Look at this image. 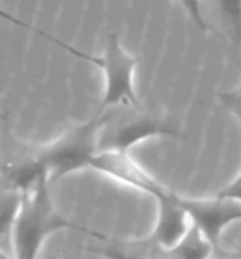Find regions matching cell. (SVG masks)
Here are the masks:
<instances>
[{
  "instance_id": "obj_15",
  "label": "cell",
  "mask_w": 241,
  "mask_h": 259,
  "mask_svg": "<svg viewBox=\"0 0 241 259\" xmlns=\"http://www.w3.org/2000/svg\"><path fill=\"white\" fill-rule=\"evenodd\" d=\"M0 17H2V19H7V21H12V23H16V24L24 26L23 23H19V21H17V19H14V17H12V16H9L6 11H2V9H0Z\"/></svg>"
},
{
  "instance_id": "obj_2",
  "label": "cell",
  "mask_w": 241,
  "mask_h": 259,
  "mask_svg": "<svg viewBox=\"0 0 241 259\" xmlns=\"http://www.w3.org/2000/svg\"><path fill=\"white\" fill-rule=\"evenodd\" d=\"M98 131V151H129L131 146L153 138H179L181 133L169 118L152 117L143 108H109Z\"/></svg>"
},
{
  "instance_id": "obj_10",
  "label": "cell",
  "mask_w": 241,
  "mask_h": 259,
  "mask_svg": "<svg viewBox=\"0 0 241 259\" xmlns=\"http://www.w3.org/2000/svg\"><path fill=\"white\" fill-rule=\"evenodd\" d=\"M214 251H216V245L210 242L203 232H201L195 223H191L190 230L186 232L185 237H183L169 252H165V256L201 259V257H210V254Z\"/></svg>"
},
{
  "instance_id": "obj_3",
  "label": "cell",
  "mask_w": 241,
  "mask_h": 259,
  "mask_svg": "<svg viewBox=\"0 0 241 259\" xmlns=\"http://www.w3.org/2000/svg\"><path fill=\"white\" fill-rule=\"evenodd\" d=\"M102 117L80 124L57 138L47 146L37 148V155L45 166L50 182L65 177L67 174L90 168L93 156L98 153V131Z\"/></svg>"
},
{
  "instance_id": "obj_11",
  "label": "cell",
  "mask_w": 241,
  "mask_h": 259,
  "mask_svg": "<svg viewBox=\"0 0 241 259\" xmlns=\"http://www.w3.org/2000/svg\"><path fill=\"white\" fill-rule=\"evenodd\" d=\"M222 26L234 47L241 48V0H214Z\"/></svg>"
},
{
  "instance_id": "obj_13",
  "label": "cell",
  "mask_w": 241,
  "mask_h": 259,
  "mask_svg": "<svg viewBox=\"0 0 241 259\" xmlns=\"http://www.w3.org/2000/svg\"><path fill=\"white\" fill-rule=\"evenodd\" d=\"M219 100L236 118H241V84L236 91H224L219 93Z\"/></svg>"
},
{
  "instance_id": "obj_14",
  "label": "cell",
  "mask_w": 241,
  "mask_h": 259,
  "mask_svg": "<svg viewBox=\"0 0 241 259\" xmlns=\"http://www.w3.org/2000/svg\"><path fill=\"white\" fill-rule=\"evenodd\" d=\"M239 124H241V118H238ZM217 196H222V197H229V199H236V201H241V172L236 175V177L227 184L226 187H222L221 191L217 192Z\"/></svg>"
},
{
  "instance_id": "obj_8",
  "label": "cell",
  "mask_w": 241,
  "mask_h": 259,
  "mask_svg": "<svg viewBox=\"0 0 241 259\" xmlns=\"http://www.w3.org/2000/svg\"><path fill=\"white\" fill-rule=\"evenodd\" d=\"M45 174L47 170L37 155V149L9 151L0 158V186L24 192Z\"/></svg>"
},
{
  "instance_id": "obj_4",
  "label": "cell",
  "mask_w": 241,
  "mask_h": 259,
  "mask_svg": "<svg viewBox=\"0 0 241 259\" xmlns=\"http://www.w3.org/2000/svg\"><path fill=\"white\" fill-rule=\"evenodd\" d=\"M90 62L104 71L105 88L100 110L107 108H142L136 91H134V72L138 59L126 52L116 33L109 34L102 57H90Z\"/></svg>"
},
{
  "instance_id": "obj_6",
  "label": "cell",
  "mask_w": 241,
  "mask_h": 259,
  "mask_svg": "<svg viewBox=\"0 0 241 259\" xmlns=\"http://www.w3.org/2000/svg\"><path fill=\"white\" fill-rule=\"evenodd\" d=\"M179 201L185 206L193 223L216 245V249L224 228L241 222V201L217 194L207 199H191L179 196Z\"/></svg>"
},
{
  "instance_id": "obj_12",
  "label": "cell",
  "mask_w": 241,
  "mask_h": 259,
  "mask_svg": "<svg viewBox=\"0 0 241 259\" xmlns=\"http://www.w3.org/2000/svg\"><path fill=\"white\" fill-rule=\"evenodd\" d=\"M179 4H181L183 9L186 11L191 23H195L201 31H207L209 26L203 17V11H201V0H179Z\"/></svg>"
},
{
  "instance_id": "obj_5",
  "label": "cell",
  "mask_w": 241,
  "mask_h": 259,
  "mask_svg": "<svg viewBox=\"0 0 241 259\" xmlns=\"http://www.w3.org/2000/svg\"><path fill=\"white\" fill-rule=\"evenodd\" d=\"M91 170L107 175L114 181L129 186L136 191H142L152 197L165 196L170 191L164 184H160L153 175H150L136 160L129 156L128 151H117V149H102L93 156L90 163Z\"/></svg>"
},
{
  "instance_id": "obj_7",
  "label": "cell",
  "mask_w": 241,
  "mask_h": 259,
  "mask_svg": "<svg viewBox=\"0 0 241 259\" xmlns=\"http://www.w3.org/2000/svg\"><path fill=\"white\" fill-rule=\"evenodd\" d=\"M157 220L152 234L143 244L157 247L162 254L169 252L190 230L193 220L179 201V194L169 191L165 196L157 197Z\"/></svg>"
},
{
  "instance_id": "obj_1",
  "label": "cell",
  "mask_w": 241,
  "mask_h": 259,
  "mask_svg": "<svg viewBox=\"0 0 241 259\" xmlns=\"http://www.w3.org/2000/svg\"><path fill=\"white\" fill-rule=\"evenodd\" d=\"M59 230H76L96 239H105L98 232L76 225L57 211L50 194V179L45 174L23 192L12 230V254L19 259L37 257L43 242Z\"/></svg>"
},
{
  "instance_id": "obj_9",
  "label": "cell",
  "mask_w": 241,
  "mask_h": 259,
  "mask_svg": "<svg viewBox=\"0 0 241 259\" xmlns=\"http://www.w3.org/2000/svg\"><path fill=\"white\" fill-rule=\"evenodd\" d=\"M23 192L0 186V257H7V247L12 249V230L19 213Z\"/></svg>"
}]
</instances>
